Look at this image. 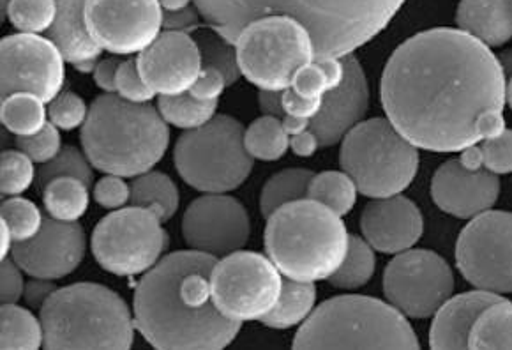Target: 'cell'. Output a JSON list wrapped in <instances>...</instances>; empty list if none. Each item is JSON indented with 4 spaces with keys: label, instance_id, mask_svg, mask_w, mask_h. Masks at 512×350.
I'll use <instances>...</instances> for the list:
<instances>
[{
    "label": "cell",
    "instance_id": "obj_55",
    "mask_svg": "<svg viewBox=\"0 0 512 350\" xmlns=\"http://www.w3.org/2000/svg\"><path fill=\"white\" fill-rule=\"evenodd\" d=\"M320 147H322L320 140H318L317 135L311 130L304 131L301 135L290 137V151H292L295 156H299V158H309V156L317 154Z\"/></svg>",
    "mask_w": 512,
    "mask_h": 350
},
{
    "label": "cell",
    "instance_id": "obj_21",
    "mask_svg": "<svg viewBox=\"0 0 512 350\" xmlns=\"http://www.w3.org/2000/svg\"><path fill=\"white\" fill-rule=\"evenodd\" d=\"M362 236L387 255L412 250L424 234V218L415 202L403 195L373 198L361 216Z\"/></svg>",
    "mask_w": 512,
    "mask_h": 350
},
{
    "label": "cell",
    "instance_id": "obj_40",
    "mask_svg": "<svg viewBox=\"0 0 512 350\" xmlns=\"http://www.w3.org/2000/svg\"><path fill=\"white\" fill-rule=\"evenodd\" d=\"M2 220L8 223L15 243L31 241L45 223L39 207L22 197H11L2 204Z\"/></svg>",
    "mask_w": 512,
    "mask_h": 350
},
{
    "label": "cell",
    "instance_id": "obj_11",
    "mask_svg": "<svg viewBox=\"0 0 512 350\" xmlns=\"http://www.w3.org/2000/svg\"><path fill=\"white\" fill-rule=\"evenodd\" d=\"M163 218L151 207H122L99 221L92 253L106 273L129 278L151 271L163 259L168 234Z\"/></svg>",
    "mask_w": 512,
    "mask_h": 350
},
{
    "label": "cell",
    "instance_id": "obj_39",
    "mask_svg": "<svg viewBox=\"0 0 512 350\" xmlns=\"http://www.w3.org/2000/svg\"><path fill=\"white\" fill-rule=\"evenodd\" d=\"M92 163L87 158V154L82 153L76 147H62L61 153L57 158L41 165L38 172L39 190H43L46 184L52 183L53 179L59 177H75L85 184L92 186L94 183V172H92Z\"/></svg>",
    "mask_w": 512,
    "mask_h": 350
},
{
    "label": "cell",
    "instance_id": "obj_28",
    "mask_svg": "<svg viewBox=\"0 0 512 350\" xmlns=\"http://www.w3.org/2000/svg\"><path fill=\"white\" fill-rule=\"evenodd\" d=\"M131 206L151 207L166 223L179 211L181 195L168 175L151 170L131 183Z\"/></svg>",
    "mask_w": 512,
    "mask_h": 350
},
{
    "label": "cell",
    "instance_id": "obj_52",
    "mask_svg": "<svg viewBox=\"0 0 512 350\" xmlns=\"http://www.w3.org/2000/svg\"><path fill=\"white\" fill-rule=\"evenodd\" d=\"M475 131H477L479 142L500 137L502 133L507 131L504 110H488V112L479 115V119L475 122Z\"/></svg>",
    "mask_w": 512,
    "mask_h": 350
},
{
    "label": "cell",
    "instance_id": "obj_27",
    "mask_svg": "<svg viewBox=\"0 0 512 350\" xmlns=\"http://www.w3.org/2000/svg\"><path fill=\"white\" fill-rule=\"evenodd\" d=\"M89 184L75 177H59L41 190L45 211L53 220L76 223L89 209Z\"/></svg>",
    "mask_w": 512,
    "mask_h": 350
},
{
    "label": "cell",
    "instance_id": "obj_26",
    "mask_svg": "<svg viewBox=\"0 0 512 350\" xmlns=\"http://www.w3.org/2000/svg\"><path fill=\"white\" fill-rule=\"evenodd\" d=\"M317 289L315 283L295 282L287 278L278 305L265 319L264 326L271 329H290L302 326L315 312Z\"/></svg>",
    "mask_w": 512,
    "mask_h": 350
},
{
    "label": "cell",
    "instance_id": "obj_42",
    "mask_svg": "<svg viewBox=\"0 0 512 350\" xmlns=\"http://www.w3.org/2000/svg\"><path fill=\"white\" fill-rule=\"evenodd\" d=\"M16 147L27 154L34 163L45 165L57 158L62 151L61 130L48 122L43 130L32 137H16Z\"/></svg>",
    "mask_w": 512,
    "mask_h": 350
},
{
    "label": "cell",
    "instance_id": "obj_50",
    "mask_svg": "<svg viewBox=\"0 0 512 350\" xmlns=\"http://www.w3.org/2000/svg\"><path fill=\"white\" fill-rule=\"evenodd\" d=\"M322 105H324V98H306V96H301L299 92H295L292 87L283 91L285 115H294V117L313 121L318 112L322 110Z\"/></svg>",
    "mask_w": 512,
    "mask_h": 350
},
{
    "label": "cell",
    "instance_id": "obj_48",
    "mask_svg": "<svg viewBox=\"0 0 512 350\" xmlns=\"http://www.w3.org/2000/svg\"><path fill=\"white\" fill-rule=\"evenodd\" d=\"M226 87H228V82H226L225 75L219 69L205 66L189 94L200 101H219Z\"/></svg>",
    "mask_w": 512,
    "mask_h": 350
},
{
    "label": "cell",
    "instance_id": "obj_7",
    "mask_svg": "<svg viewBox=\"0 0 512 350\" xmlns=\"http://www.w3.org/2000/svg\"><path fill=\"white\" fill-rule=\"evenodd\" d=\"M407 315L377 297H332L295 335L301 349H421Z\"/></svg>",
    "mask_w": 512,
    "mask_h": 350
},
{
    "label": "cell",
    "instance_id": "obj_43",
    "mask_svg": "<svg viewBox=\"0 0 512 350\" xmlns=\"http://www.w3.org/2000/svg\"><path fill=\"white\" fill-rule=\"evenodd\" d=\"M89 110L91 108L87 107L85 101L75 92H61L50 103L48 117L59 130L73 131L82 128L89 117Z\"/></svg>",
    "mask_w": 512,
    "mask_h": 350
},
{
    "label": "cell",
    "instance_id": "obj_62",
    "mask_svg": "<svg viewBox=\"0 0 512 350\" xmlns=\"http://www.w3.org/2000/svg\"><path fill=\"white\" fill-rule=\"evenodd\" d=\"M500 62H502V68H504L505 77H512V50L505 52V54L500 57Z\"/></svg>",
    "mask_w": 512,
    "mask_h": 350
},
{
    "label": "cell",
    "instance_id": "obj_60",
    "mask_svg": "<svg viewBox=\"0 0 512 350\" xmlns=\"http://www.w3.org/2000/svg\"><path fill=\"white\" fill-rule=\"evenodd\" d=\"M195 0H159L161 8L165 11H181V9L189 8V4Z\"/></svg>",
    "mask_w": 512,
    "mask_h": 350
},
{
    "label": "cell",
    "instance_id": "obj_44",
    "mask_svg": "<svg viewBox=\"0 0 512 350\" xmlns=\"http://www.w3.org/2000/svg\"><path fill=\"white\" fill-rule=\"evenodd\" d=\"M117 96L131 103H151L156 96V92L145 84L144 78L140 75L136 59L122 61L117 73Z\"/></svg>",
    "mask_w": 512,
    "mask_h": 350
},
{
    "label": "cell",
    "instance_id": "obj_24",
    "mask_svg": "<svg viewBox=\"0 0 512 350\" xmlns=\"http://www.w3.org/2000/svg\"><path fill=\"white\" fill-rule=\"evenodd\" d=\"M87 0H57V16L48 38L61 50L69 64L99 59L103 50L92 38L85 20Z\"/></svg>",
    "mask_w": 512,
    "mask_h": 350
},
{
    "label": "cell",
    "instance_id": "obj_53",
    "mask_svg": "<svg viewBox=\"0 0 512 350\" xmlns=\"http://www.w3.org/2000/svg\"><path fill=\"white\" fill-rule=\"evenodd\" d=\"M55 283L45 278H32L31 282L25 283V292L23 299L29 308L41 310L45 306L46 301L55 294Z\"/></svg>",
    "mask_w": 512,
    "mask_h": 350
},
{
    "label": "cell",
    "instance_id": "obj_31",
    "mask_svg": "<svg viewBox=\"0 0 512 350\" xmlns=\"http://www.w3.org/2000/svg\"><path fill=\"white\" fill-rule=\"evenodd\" d=\"M2 349L38 350L45 345V328L31 310L2 305Z\"/></svg>",
    "mask_w": 512,
    "mask_h": 350
},
{
    "label": "cell",
    "instance_id": "obj_33",
    "mask_svg": "<svg viewBox=\"0 0 512 350\" xmlns=\"http://www.w3.org/2000/svg\"><path fill=\"white\" fill-rule=\"evenodd\" d=\"M313 177L315 174L306 168H288L272 175L260 195V209L265 218L276 213L279 207L308 198L309 184Z\"/></svg>",
    "mask_w": 512,
    "mask_h": 350
},
{
    "label": "cell",
    "instance_id": "obj_36",
    "mask_svg": "<svg viewBox=\"0 0 512 350\" xmlns=\"http://www.w3.org/2000/svg\"><path fill=\"white\" fill-rule=\"evenodd\" d=\"M357 193V184L345 170H329L313 177L309 184L308 198L317 200L343 218L354 209Z\"/></svg>",
    "mask_w": 512,
    "mask_h": 350
},
{
    "label": "cell",
    "instance_id": "obj_58",
    "mask_svg": "<svg viewBox=\"0 0 512 350\" xmlns=\"http://www.w3.org/2000/svg\"><path fill=\"white\" fill-rule=\"evenodd\" d=\"M283 126L287 130L290 137L295 135H301L304 131H308L311 128V121L309 119H301V117H294V115H285L283 117Z\"/></svg>",
    "mask_w": 512,
    "mask_h": 350
},
{
    "label": "cell",
    "instance_id": "obj_54",
    "mask_svg": "<svg viewBox=\"0 0 512 350\" xmlns=\"http://www.w3.org/2000/svg\"><path fill=\"white\" fill-rule=\"evenodd\" d=\"M121 64L119 55L98 62V68L94 71V82L105 94H117V73Z\"/></svg>",
    "mask_w": 512,
    "mask_h": 350
},
{
    "label": "cell",
    "instance_id": "obj_3",
    "mask_svg": "<svg viewBox=\"0 0 512 350\" xmlns=\"http://www.w3.org/2000/svg\"><path fill=\"white\" fill-rule=\"evenodd\" d=\"M407 0H195L212 31L234 43L264 16H294L315 41L317 59L345 57L377 38Z\"/></svg>",
    "mask_w": 512,
    "mask_h": 350
},
{
    "label": "cell",
    "instance_id": "obj_51",
    "mask_svg": "<svg viewBox=\"0 0 512 350\" xmlns=\"http://www.w3.org/2000/svg\"><path fill=\"white\" fill-rule=\"evenodd\" d=\"M200 11L195 8L181 9V11H165L163 29L165 31L191 32L198 29L200 25Z\"/></svg>",
    "mask_w": 512,
    "mask_h": 350
},
{
    "label": "cell",
    "instance_id": "obj_32",
    "mask_svg": "<svg viewBox=\"0 0 512 350\" xmlns=\"http://www.w3.org/2000/svg\"><path fill=\"white\" fill-rule=\"evenodd\" d=\"M244 144L255 160L278 161L290 151V135L283 119L264 115L249 124Z\"/></svg>",
    "mask_w": 512,
    "mask_h": 350
},
{
    "label": "cell",
    "instance_id": "obj_6",
    "mask_svg": "<svg viewBox=\"0 0 512 350\" xmlns=\"http://www.w3.org/2000/svg\"><path fill=\"white\" fill-rule=\"evenodd\" d=\"M46 349L128 350L135 342V317L119 294L99 283L55 290L39 310Z\"/></svg>",
    "mask_w": 512,
    "mask_h": 350
},
{
    "label": "cell",
    "instance_id": "obj_20",
    "mask_svg": "<svg viewBox=\"0 0 512 350\" xmlns=\"http://www.w3.org/2000/svg\"><path fill=\"white\" fill-rule=\"evenodd\" d=\"M500 179L488 168L468 170L458 160L445 161L431 181V197L440 211L472 220L490 211L500 197Z\"/></svg>",
    "mask_w": 512,
    "mask_h": 350
},
{
    "label": "cell",
    "instance_id": "obj_49",
    "mask_svg": "<svg viewBox=\"0 0 512 350\" xmlns=\"http://www.w3.org/2000/svg\"><path fill=\"white\" fill-rule=\"evenodd\" d=\"M22 267L8 257L2 260V305H16L25 292Z\"/></svg>",
    "mask_w": 512,
    "mask_h": 350
},
{
    "label": "cell",
    "instance_id": "obj_41",
    "mask_svg": "<svg viewBox=\"0 0 512 350\" xmlns=\"http://www.w3.org/2000/svg\"><path fill=\"white\" fill-rule=\"evenodd\" d=\"M38 181L34 161L18 151H4L2 154V195L4 197H22Z\"/></svg>",
    "mask_w": 512,
    "mask_h": 350
},
{
    "label": "cell",
    "instance_id": "obj_16",
    "mask_svg": "<svg viewBox=\"0 0 512 350\" xmlns=\"http://www.w3.org/2000/svg\"><path fill=\"white\" fill-rule=\"evenodd\" d=\"M2 98L31 92L52 103L66 82V59L52 39L18 32L2 39Z\"/></svg>",
    "mask_w": 512,
    "mask_h": 350
},
{
    "label": "cell",
    "instance_id": "obj_35",
    "mask_svg": "<svg viewBox=\"0 0 512 350\" xmlns=\"http://www.w3.org/2000/svg\"><path fill=\"white\" fill-rule=\"evenodd\" d=\"M377 269L375 248L364 237L350 236L347 257L338 271L329 278L332 287L357 290L368 285Z\"/></svg>",
    "mask_w": 512,
    "mask_h": 350
},
{
    "label": "cell",
    "instance_id": "obj_9",
    "mask_svg": "<svg viewBox=\"0 0 512 350\" xmlns=\"http://www.w3.org/2000/svg\"><path fill=\"white\" fill-rule=\"evenodd\" d=\"M244 126L230 115H216L175 144L174 161L182 181L200 193H230L248 181L255 158L244 144Z\"/></svg>",
    "mask_w": 512,
    "mask_h": 350
},
{
    "label": "cell",
    "instance_id": "obj_17",
    "mask_svg": "<svg viewBox=\"0 0 512 350\" xmlns=\"http://www.w3.org/2000/svg\"><path fill=\"white\" fill-rule=\"evenodd\" d=\"M182 237L191 250L216 259L241 252L251 237L248 211L226 193H205L186 209Z\"/></svg>",
    "mask_w": 512,
    "mask_h": 350
},
{
    "label": "cell",
    "instance_id": "obj_25",
    "mask_svg": "<svg viewBox=\"0 0 512 350\" xmlns=\"http://www.w3.org/2000/svg\"><path fill=\"white\" fill-rule=\"evenodd\" d=\"M456 23L491 48L504 46L512 39V0H461Z\"/></svg>",
    "mask_w": 512,
    "mask_h": 350
},
{
    "label": "cell",
    "instance_id": "obj_57",
    "mask_svg": "<svg viewBox=\"0 0 512 350\" xmlns=\"http://www.w3.org/2000/svg\"><path fill=\"white\" fill-rule=\"evenodd\" d=\"M460 161L463 167L468 170H481L484 168V153L479 145H470L467 149H463L460 154Z\"/></svg>",
    "mask_w": 512,
    "mask_h": 350
},
{
    "label": "cell",
    "instance_id": "obj_46",
    "mask_svg": "<svg viewBox=\"0 0 512 350\" xmlns=\"http://www.w3.org/2000/svg\"><path fill=\"white\" fill-rule=\"evenodd\" d=\"M484 168L497 175L512 174V130L482 142Z\"/></svg>",
    "mask_w": 512,
    "mask_h": 350
},
{
    "label": "cell",
    "instance_id": "obj_13",
    "mask_svg": "<svg viewBox=\"0 0 512 350\" xmlns=\"http://www.w3.org/2000/svg\"><path fill=\"white\" fill-rule=\"evenodd\" d=\"M456 266L475 289L512 292V213L486 211L472 218L456 241Z\"/></svg>",
    "mask_w": 512,
    "mask_h": 350
},
{
    "label": "cell",
    "instance_id": "obj_8",
    "mask_svg": "<svg viewBox=\"0 0 512 350\" xmlns=\"http://www.w3.org/2000/svg\"><path fill=\"white\" fill-rule=\"evenodd\" d=\"M339 165L368 198L401 195L419 172L415 147L389 119L362 121L341 140Z\"/></svg>",
    "mask_w": 512,
    "mask_h": 350
},
{
    "label": "cell",
    "instance_id": "obj_45",
    "mask_svg": "<svg viewBox=\"0 0 512 350\" xmlns=\"http://www.w3.org/2000/svg\"><path fill=\"white\" fill-rule=\"evenodd\" d=\"M94 200L108 211H117L131 204V184L119 175L105 174L94 186Z\"/></svg>",
    "mask_w": 512,
    "mask_h": 350
},
{
    "label": "cell",
    "instance_id": "obj_12",
    "mask_svg": "<svg viewBox=\"0 0 512 350\" xmlns=\"http://www.w3.org/2000/svg\"><path fill=\"white\" fill-rule=\"evenodd\" d=\"M283 274L276 264L256 252H235L218 260L211 274L212 299L226 319L262 320L278 305Z\"/></svg>",
    "mask_w": 512,
    "mask_h": 350
},
{
    "label": "cell",
    "instance_id": "obj_29",
    "mask_svg": "<svg viewBox=\"0 0 512 350\" xmlns=\"http://www.w3.org/2000/svg\"><path fill=\"white\" fill-rule=\"evenodd\" d=\"M45 101L31 92H15L2 98L0 119L4 128L15 137H32L45 128Z\"/></svg>",
    "mask_w": 512,
    "mask_h": 350
},
{
    "label": "cell",
    "instance_id": "obj_61",
    "mask_svg": "<svg viewBox=\"0 0 512 350\" xmlns=\"http://www.w3.org/2000/svg\"><path fill=\"white\" fill-rule=\"evenodd\" d=\"M98 59H92V61H83L75 64L76 71H80V73H85V75H89V73H94L96 68H98Z\"/></svg>",
    "mask_w": 512,
    "mask_h": 350
},
{
    "label": "cell",
    "instance_id": "obj_10",
    "mask_svg": "<svg viewBox=\"0 0 512 350\" xmlns=\"http://www.w3.org/2000/svg\"><path fill=\"white\" fill-rule=\"evenodd\" d=\"M242 77L260 91H287L299 69L317 59L315 41L294 16L253 20L235 41Z\"/></svg>",
    "mask_w": 512,
    "mask_h": 350
},
{
    "label": "cell",
    "instance_id": "obj_5",
    "mask_svg": "<svg viewBox=\"0 0 512 350\" xmlns=\"http://www.w3.org/2000/svg\"><path fill=\"white\" fill-rule=\"evenodd\" d=\"M348 246L345 221L317 200H295L267 218V255L285 278L295 282L329 280L345 262Z\"/></svg>",
    "mask_w": 512,
    "mask_h": 350
},
{
    "label": "cell",
    "instance_id": "obj_23",
    "mask_svg": "<svg viewBox=\"0 0 512 350\" xmlns=\"http://www.w3.org/2000/svg\"><path fill=\"white\" fill-rule=\"evenodd\" d=\"M502 297L488 290L477 289L452 296L440 306L430 329L431 349H468L475 320L488 306Z\"/></svg>",
    "mask_w": 512,
    "mask_h": 350
},
{
    "label": "cell",
    "instance_id": "obj_4",
    "mask_svg": "<svg viewBox=\"0 0 512 350\" xmlns=\"http://www.w3.org/2000/svg\"><path fill=\"white\" fill-rule=\"evenodd\" d=\"M170 145L168 122L149 103L117 94L94 99L82 126L83 153L103 174L135 179L151 172Z\"/></svg>",
    "mask_w": 512,
    "mask_h": 350
},
{
    "label": "cell",
    "instance_id": "obj_18",
    "mask_svg": "<svg viewBox=\"0 0 512 350\" xmlns=\"http://www.w3.org/2000/svg\"><path fill=\"white\" fill-rule=\"evenodd\" d=\"M87 252V236L82 225L46 218L36 237L15 243L11 259L31 278L62 280L75 273Z\"/></svg>",
    "mask_w": 512,
    "mask_h": 350
},
{
    "label": "cell",
    "instance_id": "obj_38",
    "mask_svg": "<svg viewBox=\"0 0 512 350\" xmlns=\"http://www.w3.org/2000/svg\"><path fill=\"white\" fill-rule=\"evenodd\" d=\"M202 64L207 68H216L225 75L228 87L241 80V66L237 57V46L223 38L218 32H205L198 38Z\"/></svg>",
    "mask_w": 512,
    "mask_h": 350
},
{
    "label": "cell",
    "instance_id": "obj_15",
    "mask_svg": "<svg viewBox=\"0 0 512 350\" xmlns=\"http://www.w3.org/2000/svg\"><path fill=\"white\" fill-rule=\"evenodd\" d=\"M85 20L103 52L128 57L159 38L165 9L159 0H87Z\"/></svg>",
    "mask_w": 512,
    "mask_h": 350
},
{
    "label": "cell",
    "instance_id": "obj_22",
    "mask_svg": "<svg viewBox=\"0 0 512 350\" xmlns=\"http://www.w3.org/2000/svg\"><path fill=\"white\" fill-rule=\"evenodd\" d=\"M345 80L338 89L324 96V105L311 128L322 147H331L347 137L348 131L362 122L369 107V87L361 62L354 54L345 55Z\"/></svg>",
    "mask_w": 512,
    "mask_h": 350
},
{
    "label": "cell",
    "instance_id": "obj_1",
    "mask_svg": "<svg viewBox=\"0 0 512 350\" xmlns=\"http://www.w3.org/2000/svg\"><path fill=\"white\" fill-rule=\"evenodd\" d=\"M507 77L491 46L437 27L401 43L385 64L380 98L387 119L415 147L458 153L479 144L475 122L504 110Z\"/></svg>",
    "mask_w": 512,
    "mask_h": 350
},
{
    "label": "cell",
    "instance_id": "obj_14",
    "mask_svg": "<svg viewBox=\"0 0 512 350\" xmlns=\"http://www.w3.org/2000/svg\"><path fill=\"white\" fill-rule=\"evenodd\" d=\"M454 274L438 253H398L384 271V294L408 319H430L452 297Z\"/></svg>",
    "mask_w": 512,
    "mask_h": 350
},
{
    "label": "cell",
    "instance_id": "obj_56",
    "mask_svg": "<svg viewBox=\"0 0 512 350\" xmlns=\"http://www.w3.org/2000/svg\"><path fill=\"white\" fill-rule=\"evenodd\" d=\"M258 107L262 114L271 115V117H285V107H283V92L281 91H260L258 92Z\"/></svg>",
    "mask_w": 512,
    "mask_h": 350
},
{
    "label": "cell",
    "instance_id": "obj_19",
    "mask_svg": "<svg viewBox=\"0 0 512 350\" xmlns=\"http://www.w3.org/2000/svg\"><path fill=\"white\" fill-rule=\"evenodd\" d=\"M138 69L158 96H177L191 91L204 64L200 46L188 32L165 31L138 55Z\"/></svg>",
    "mask_w": 512,
    "mask_h": 350
},
{
    "label": "cell",
    "instance_id": "obj_34",
    "mask_svg": "<svg viewBox=\"0 0 512 350\" xmlns=\"http://www.w3.org/2000/svg\"><path fill=\"white\" fill-rule=\"evenodd\" d=\"M158 110L170 126L186 131L198 130L216 117L218 101H200L189 92L177 96H159Z\"/></svg>",
    "mask_w": 512,
    "mask_h": 350
},
{
    "label": "cell",
    "instance_id": "obj_59",
    "mask_svg": "<svg viewBox=\"0 0 512 350\" xmlns=\"http://www.w3.org/2000/svg\"><path fill=\"white\" fill-rule=\"evenodd\" d=\"M13 246H15L13 234L9 230L8 223L2 220V260L8 259L11 252H13Z\"/></svg>",
    "mask_w": 512,
    "mask_h": 350
},
{
    "label": "cell",
    "instance_id": "obj_47",
    "mask_svg": "<svg viewBox=\"0 0 512 350\" xmlns=\"http://www.w3.org/2000/svg\"><path fill=\"white\" fill-rule=\"evenodd\" d=\"M292 89L306 98H324L325 94L331 91L324 69L317 61L297 71Z\"/></svg>",
    "mask_w": 512,
    "mask_h": 350
},
{
    "label": "cell",
    "instance_id": "obj_63",
    "mask_svg": "<svg viewBox=\"0 0 512 350\" xmlns=\"http://www.w3.org/2000/svg\"><path fill=\"white\" fill-rule=\"evenodd\" d=\"M505 103L512 108V77L507 78V89H505Z\"/></svg>",
    "mask_w": 512,
    "mask_h": 350
},
{
    "label": "cell",
    "instance_id": "obj_37",
    "mask_svg": "<svg viewBox=\"0 0 512 350\" xmlns=\"http://www.w3.org/2000/svg\"><path fill=\"white\" fill-rule=\"evenodd\" d=\"M6 11L16 31L41 34L55 22L57 0H9Z\"/></svg>",
    "mask_w": 512,
    "mask_h": 350
},
{
    "label": "cell",
    "instance_id": "obj_2",
    "mask_svg": "<svg viewBox=\"0 0 512 350\" xmlns=\"http://www.w3.org/2000/svg\"><path fill=\"white\" fill-rule=\"evenodd\" d=\"M209 253L175 252L159 260L136 285L135 326L159 350H221L234 343L241 322L226 319L212 299Z\"/></svg>",
    "mask_w": 512,
    "mask_h": 350
},
{
    "label": "cell",
    "instance_id": "obj_30",
    "mask_svg": "<svg viewBox=\"0 0 512 350\" xmlns=\"http://www.w3.org/2000/svg\"><path fill=\"white\" fill-rule=\"evenodd\" d=\"M468 349H512V303L500 299L475 320Z\"/></svg>",
    "mask_w": 512,
    "mask_h": 350
}]
</instances>
